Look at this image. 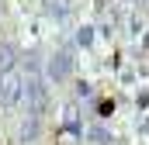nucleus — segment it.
Listing matches in <instances>:
<instances>
[{"mask_svg": "<svg viewBox=\"0 0 149 145\" xmlns=\"http://www.w3.org/2000/svg\"><path fill=\"white\" fill-rule=\"evenodd\" d=\"M0 100L3 104H17L21 100V79H17V72H0Z\"/></svg>", "mask_w": 149, "mask_h": 145, "instance_id": "nucleus-1", "label": "nucleus"}]
</instances>
